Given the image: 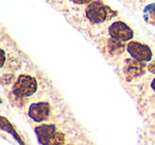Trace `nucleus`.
I'll return each mask as SVG.
<instances>
[{
  "mask_svg": "<svg viewBox=\"0 0 155 145\" xmlns=\"http://www.w3.org/2000/svg\"><path fill=\"white\" fill-rule=\"evenodd\" d=\"M50 145H66L65 144V134L61 131H56L50 141Z\"/></svg>",
  "mask_w": 155,
  "mask_h": 145,
  "instance_id": "11",
  "label": "nucleus"
},
{
  "mask_svg": "<svg viewBox=\"0 0 155 145\" xmlns=\"http://www.w3.org/2000/svg\"><path fill=\"white\" fill-rule=\"evenodd\" d=\"M37 88H38V85H37V80L34 77L22 74L19 75L15 80V82L13 83L12 92L16 97L25 98L32 96L33 94L36 93Z\"/></svg>",
  "mask_w": 155,
  "mask_h": 145,
  "instance_id": "2",
  "label": "nucleus"
},
{
  "mask_svg": "<svg viewBox=\"0 0 155 145\" xmlns=\"http://www.w3.org/2000/svg\"><path fill=\"white\" fill-rule=\"evenodd\" d=\"M51 112V107L50 104L47 102H34L29 107L28 115L32 121L36 123H41L48 119Z\"/></svg>",
  "mask_w": 155,
  "mask_h": 145,
  "instance_id": "4",
  "label": "nucleus"
},
{
  "mask_svg": "<svg viewBox=\"0 0 155 145\" xmlns=\"http://www.w3.org/2000/svg\"><path fill=\"white\" fill-rule=\"evenodd\" d=\"M66 145H74V144H66Z\"/></svg>",
  "mask_w": 155,
  "mask_h": 145,
  "instance_id": "16",
  "label": "nucleus"
},
{
  "mask_svg": "<svg viewBox=\"0 0 155 145\" xmlns=\"http://www.w3.org/2000/svg\"><path fill=\"white\" fill-rule=\"evenodd\" d=\"M143 18L148 24L155 26V3H150L144 7Z\"/></svg>",
  "mask_w": 155,
  "mask_h": 145,
  "instance_id": "10",
  "label": "nucleus"
},
{
  "mask_svg": "<svg viewBox=\"0 0 155 145\" xmlns=\"http://www.w3.org/2000/svg\"><path fill=\"white\" fill-rule=\"evenodd\" d=\"M71 2L75 3V5H89V3H91L94 1V0H70Z\"/></svg>",
  "mask_w": 155,
  "mask_h": 145,
  "instance_id": "12",
  "label": "nucleus"
},
{
  "mask_svg": "<svg viewBox=\"0 0 155 145\" xmlns=\"http://www.w3.org/2000/svg\"><path fill=\"white\" fill-rule=\"evenodd\" d=\"M147 68H148V71H150V73L155 74V61H151L148 64V66H147Z\"/></svg>",
  "mask_w": 155,
  "mask_h": 145,
  "instance_id": "13",
  "label": "nucleus"
},
{
  "mask_svg": "<svg viewBox=\"0 0 155 145\" xmlns=\"http://www.w3.org/2000/svg\"><path fill=\"white\" fill-rule=\"evenodd\" d=\"M110 37L120 42L131 41L134 36L133 30L123 22H115L108 28Z\"/></svg>",
  "mask_w": 155,
  "mask_h": 145,
  "instance_id": "5",
  "label": "nucleus"
},
{
  "mask_svg": "<svg viewBox=\"0 0 155 145\" xmlns=\"http://www.w3.org/2000/svg\"><path fill=\"white\" fill-rule=\"evenodd\" d=\"M0 123H1V129L5 130V131H7L9 134H12V136H13V138L17 141L18 144H19V145H26V144H25V142H24V140L21 139V136L18 134V132L15 130L14 126L12 125L11 122H10L7 117H5V116L0 117Z\"/></svg>",
  "mask_w": 155,
  "mask_h": 145,
  "instance_id": "8",
  "label": "nucleus"
},
{
  "mask_svg": "<svg viewBox=\"0 0 155 145\" xmlns=\"http://www.w3.org/2000/svg\"><path fill=\"white\" fill-rule=\"evenodd\" d=\"M148 65L146 62H140V61L134 60V59H127L124 61V66H123V73L127 77V81H131L135 78L142 76L146 73V68Z\"/></svg>",
  "mask_w": 155,
  "mask_h": 145,
  "instance_id": "6",
  "label": "nucleus"
},
{
  "mask_svg": "<svg viewBox=\"0 0 155 145\" xmlns=\"http://www.w3.org/2000/svg\"><path fill=\"white\" fill-rule=\"evenodd\" d=\"M1 54H2V61H1V67H3V65H5V52L3 49H1Z\"/></svg>",
  "mask_w": 155,
  "mask_h": 145,
  "instance_id": "14",
  "label": "nucleus"
},
{
  "mask_svg": "<svg viewBox=\"0 0 155 145\" xmlns=\"http://www.w3.org/2000/svg\"><path fill=\"white\" fill-rule=\"evenodd\" d=\"M107 48H108V51L112 56H118V54H121L124 49H127L125 45L123 44V42L120 41H117L115 39H112L110 37L107 42Z\"/></svg>",
  "mask_w": 155,
  "mask_h": 145,
  "instance_id": "9",
  "label": "nucleus"
},
{
  "mask_svg": "<svg viewBox=\"0 0 155 145\" xmlns=\"http://www.w3.org/2000/svg\"><path fill=\"white\" fill-rule=\"evenodd\" d=\"M86 17L91 24H101L118 15V12L113 10L100 0H95L86 8Z\"/></svg>",
  "mask_w": 155,
  "mask_h": 145,
  "instance_id": "1",
  "label": "nucleus"
},
{
  "mask_svg": "<svg viewBox=\"0 0 155 145\" xmlns=\"http://www.w3.org/2000/svg\"><path fill=\"white\" fill-rule=\"evenodd\" d=\"M127 50L132 59L140 62H149L152 60V50L146 44L131 41L127 46Z\"/></svg>",
  "mask_w": 155,
  "mask_h": 145,
  "instance_id": "3",
  "label": "nucleus"
},
{
  "mask_svg": "<svg viewBox=\"0 0 155 145\" xmlns=\"http://www.w3.org/2000/svg\"><path fill=\"white\" fill-rule=\"evenodd\" d=\"M151 88H152V90L155 92V78L152 80V82H151Z\"/></svg>",
  "mask_w": 155,
  "mask_h": 145,
  "instance_id": "15",
  "label": "nucleus"
},
{
  "mask_svg": "<svg viewBox=\"0 0 155 145\" xmlns=\"http://www.w3.org/2000/svg\"><path fill=\"white\" fill-rule=\"evenodd\" d=\"M37 141L41 145H50V141L56 132V127L53 124H41L34 128Z\"/></svg>",
  "mask_w": 155,
  "mask_h": 145,
  "instance_id": "7",
  "label": "nucleus"
}]
</instances>
